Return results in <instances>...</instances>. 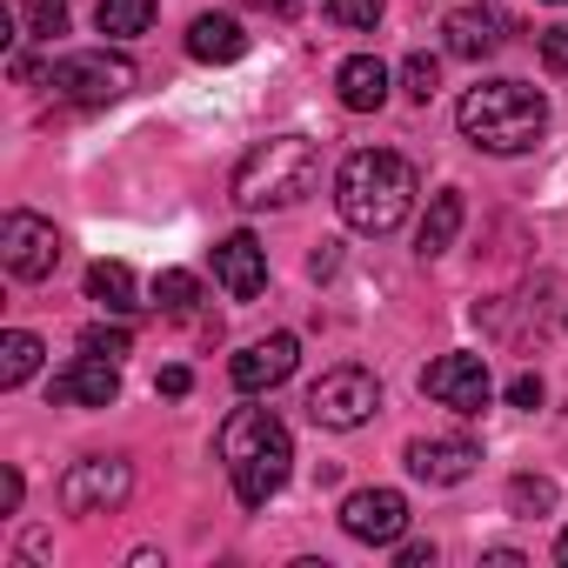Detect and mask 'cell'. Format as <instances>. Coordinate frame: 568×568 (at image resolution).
<instances>
[{
	"instance_id": "cell-1",
	"label": "cell",
	"mask_w": 568,
	"mask_h": 568,
	"mask_svg": "<svg viewBox=\"0 0 568 568\" xmlns=\"http://www.w3.org/2000/svg\"><path fill=\"white\" fill-rule=\"evenodd\" d=\"M415 194H422L415 168H408L402 154H388V148H362V154H348L342 174H335V207H342V221H348L355 234H395V227L408 221Z\"/></svg>"
},
{
	"instance_id": "cell-2",
	"label": "cell",
	"mask_w": 568,
	"mask_h": 568,
	"mask_svg": "<svg viewBox=\"0 0 568 568\" xmlns=\"http://www.w3.org/2000/svg\"><path fill=\"white\" fill-rule=\"evenodd\" d=\"M221 462H227V475H234L241 508H267L281 488H288L295 442H288V428L274 422V408H234V415L221 422Z\"/></svg>"
},
{
	"instance_id": "cell-3",
	"label": "cell",
	"mask_w": 568,
	"mask_h": 568,
	"mask_svg": "<svg viewBox=\"0 0 568 568\" xmlns=\"http://www.w3.org/2000/svg\"><path fill=\"white\" fill-rule=\"evenodd\" d=\"M455 121L481 154H528L548 134V101L528 81H481V88L462 94Z\"/></svg>"
},
{
	"instance_id": "cell-4",
	"label": "cell",
	"mask_w": 568,
	"mask_h": 568,
	"mask_svg": "<svg viewBox=\"0 0 568 568\" xmlns=\"http://www.w3.org/2000/svg\"><path fill=\"white\" fill-rule=\"evenodd\" d=\"M315 174H322V154L308 134H274V141L241 154L234 201L241 207H295L302 194H315Z\"/></svg>"
},
{
	"instance_id": "cell-5",
	"label": "cell",
	"mask_w": 568,
	"mask_h": 568,
	"mask_svg": "<svg viewBox=\"0 0 568 568\" xmlns=\"http://www.w3.org/2000/svg\"><path fill=\"white\" fill-rule=\"evenodd\" d=\"M48 81H54V94L74 101V108H108V101L134 94V61H121V54H108V48H88V54H61V61L48 68Z\"/></svg>"
},
{
	"instance_id": "cell-6",
	"label": "cell",
	"mask_w": 568,
	"mask_h": 568,
	"mask_svg": "<svg viewBox=\"0 0 568 568\" xmlns=\"http://www.w3.org/2000/svg\"><path fill=\"white\" fill-rule=\"evenodd\" d=\"M382 408V382L368 368H328L315 388H308V422L315 428H362L368 415Z\"/></svg>"
},
{
	"instance_id": "cell-7",
	"label": "cell",
	"mask_w": 568,
	"mask_h": 568,
	"mask_svg": "<svg viewBox=\"0 0 568 568\" xmlns=\"http://www.w3.org/2000/svg\"><path fill=\"white\" fill-rule=\"evenodd\" d=\"M0 261H8L14 281H48L61 267V227L28 207H8L0 214Z\"/></svg>"
},
{
	"instance_id": "cell-8",
	"label": "cell",
	"mask_w": 568,
	"mask_h": 568,
	"mask_svg": "<svg viewBox=\"0 0 568 568\" xmlns=\"http://www.w3.org/2000/svg\"><path fill=\"white\" fill-rule=\"evenodd\" d=\"M128 488H134V468L121 455H88L61 475V508L68 515H108L128 501Z\"/></svg>"
},
{
	"instance_id": "cell-9",
	"label": "cell",
	"mask_w": 568,
	"mask_h": 568,
	"mask_svg": "<svg viewBox=\"0 0 568 568\" xmlns=\"http://www.w3.org/2000/svg\"><path fill=\"white\" fill-rule=\"evenodd\" d=\"M422 395L442 402V408H455V415H481L488 395H495V382H488L481 355H442V362L422 368Z\"/></svg>"
},
{
	"instance_id": "cell-10",
	"label": "cell",
	"mask_w": 568,
	"mask_h": 568,
	"mask_svg": "<svg viewBox=\"0 0 568 568\" xmlns=\"http://www.w3.org/2000/svg\"><path fill=\"white\" fill-rule=\"evenodd\" d=\"M342 528L368 548H388V541L408 535V495L402 488H355L342 501Z\"/></svg>"
},
{
	"instance_id": "cell-11",
	"label": "cell",
	"mask_w": 568,
	"mask_h": 568,
	"mask_svg": "<svg viewBox=\"0 0 568 568\" xmlns=\"http://www.w3.org/2000/svg\"><path fill=\"white\" fill-rule=\"evenodd\" d=\"M214 281H221L234 302H254V295L267 288V247H261L247 227L221 234V241H214Z\"/></svg>"
},
{
	"instance_id": "cell-12",
	"label": "cell",
	"mask_w": 568,
	"mask_h": 568,
	"mask_svg": "<svg viewBox=\"0 0 568 568\" xmlns=\"http://www.w3.org/2000/svg\"><path fill=\"white\" fill-rule=\"evenodd\" d=\"M295 355H302L295 335H267V342H247V348L227 362V375H234L241 395H261V388H281V382L295 375Z\"/></svg>"
},
{
	"instance_id": "cell-13",
	"label": "cell",
	"mask_w": 568,
	"mask_h": 568,
	"mask_svg": "<svg viewBox=\"0 0 568 568\" xmlns=\"http://www.w3.org/2000/svg\"><path fill=\"white\" fill-rule=\"evenodd\" d=\"M475 462H481V448H475L468 435H422V442H408V475H422V481H435V488L468 481Z\"/></svg>"
},
{
	"instance_id": "cell-14",
	"label": "cell",
	"mask_w": 568,
	"mask_h": 568,
	"mask_svg": "<svg viewBox=\"0 0 568 568\" xmlns=\"http://www.w3.org/2000/svg\"><path fill=\"white\" fill-rule=\"evenodd\" d=\"M114 395H121V362L81 355L74 368L54 375V402L61 408H114Z\"/></svg>"
},
{
	"instance_id": "cell-15",
	"label": "cell",
	"mask_w": 568,
	"mask_h": 568,
	"mask_svg": "<svg viewBox=\"0 0 568 568\" xmlns=\"http://www.w3.org/2000/svg\"><path fill=\"white\" fill-rule=\"evenodd\" d=\"M501 14L495 8H448V21H442V41H448V54L455 61H495L501 54Z\"/></svg>"
},
{
	"instance_id": "cell-16",
	"label": "cell",
	"mask_w": 568,
	"mask_h": 568,
	"mask_svg": "<svg viewBox=\"0 0 568 568\" xmlns=\"http://www.w3.org/2000/svg\"><path fill=\"white\" fill-rule=\"evenodd\" d=\"M335 94H342L348 114H375V108L388 101V68H382L375 54H355V61L335 68Z\"/></svg>"
},
{
	"instance_id": "cell-17",
	"label": "cell",
	"mask_w": 568,
	"mask_h": 568,
	"mask_svg": "<svg viewBox=\"0 0 568 568\" xmlns=\"http://www.w3.org/2000/svg\"><path fill=\"white\" fill-rule=\"evenodd\" d=\"M187 54L207 61V68H227V61L247 54V34H241V21H227V14H201V21L187 28Z\"/></svg>"
},
{
	"instance_id": "cell-18",
	"label": "cell",
	"mask_w": 568,
	"mask_h": 568,
	"mask_svg": "<svg viewBox=\"0 0 568 568\" xmlns=\"http://www.w3.org/2000/svg\"><path fill=\"white\" fill-rule=\"evenodd\" d=\"M88 302H101L108 315H141V288L128 261H94L88 267Z\"/></svg>"
},
{
	"instance_id": "cell-19",
	"label": "cell",
	"mask_w": 568,
	"mask_h": 568,
	"mask_svg": "<svg viewBox=\"0 0 568 568\" xmlns=\"http://www.w3.org/2000/svg\"><path fill=\"white\" fill-rule=\"evenodd\" d=\"M462 214H468V207H462V187H442V194L428 201V214H422L415 247H422L428 261H435V254H448V247H455V234H462Z\"/></svg>"
},
{
	"instance_id": "cell-20",
	"label": "cell",
	"mask_w": 568,
	"mask_h": 568,
	"mask_svg": "<svg viewBox=\"0 0 568 568\" xmlns=\"http://www.w3.org/2000/svg\"><path fill=\"white\" fill-rule=\"evenodd\" d=\"M94 28H101L108 41H134V34L154 28V0H101V8H94Z\"/></svg>"
},
{
	"instance_id": "cell-21",
	"label": "cell",
	"mask_w": 568,
	"mask_h": 568,
	"mask_svg": "<svg viewBox=\"0 0 568 568\" xmlns=\"http://www.w3.org/2000/svg\"><path fill=\"white\" fill-rule=\"evenodd\" d=\"M34 368H41V335L8 328V335H0V388H21Z\"/></svg>"
},
{
	"instance_id": "cell-22",
	"label": "cell",
	"mask_w": 568,
	"mask_h": 568,
	"mask_svg": "<svg viewBox=\"0 0 568 568\" xmlns=\"http://www.w3.org/2000/svg\"><path fill=\"white\" fill-rule=\"evenodd\" d=\"M154 302H161V308H168V315H187V308H194V302H201V281H194V274H187V267H168V274H161V281H154Z\"/></svg>"
},
{
	"instance_id": "cell-23",
	"label": "cell",
	"mask_w": 568,
	"mask_h": 568,
	"mask_svg": "<svg viewBox=\"0 0 568 568\" xmlns=\"http://www.w3.org/2000/svg\"><path fill=\"white\" fill-rule=\"evenodd\" d=\"M508 508L515 515H548L555 508V481L548 475H515L508 481Z\"/></svg>"
},
{
	"instance_id": "cell-24",
	"label": "cell",
	"mask_w": 568,
	"mask_h": 568,
	"mask_svg": "<svg viewBox=\"0 0 568 568\" xmlns=\"http://www.w3.org/2000/svg\"><path fill=\"white\" fill-rule=\"evenodd\" d=\"M402 88H408V101H435V88H442L435 54H408V61H402Z\"/></svg>"
},
{
	"instance_id": "cell-25",
	"label": "cell",
	"mask_w": 568,
	"mask_h": 568,
	"mask_svg": "<svg viewBox=\"0 0 568 568\" xmlns=\"http://www.w3.org/2000/svg\"><path fill=\"white\" fill-rule=\"evenodd\" d=\"M128 348H134L128 328H101V322H94V328L81 335V355H101V362H128Z\"/></svg>"
},
{
	"instance_id": "cell-26",
	"label": "cell",
	"mask_w": 568,
	"mask_h": 568,
	"mask_svg": "<svg viewBox=\"0 0 568 568\" xmlns=\"http://www.w3.org/2000/svg\"><path fill=\"white\" fill-rule=\"evenodd\" d=\"M382 8H388V0H328V21L362 34V28H375V21H382Z\"/></svg>"
},
{
	"instance_id": "cell-27",
	"label": "cell",
	"mask_w": 568,
	"mask_h": 568,
	"mask_svg": "<svg viewBox=\"0 0 568 568\" xmlns=\"http://www.w3.org/2000/svg\"><path fill=\"white\" fill-rule=\"evenodd\" d=\"M541 68H548V74H568V21L541 34Z\"/></svg>"
},
{
	"instance_id": "cell-28",
	"label": "cell",
	"mask_w": 568,
	"mask_h": 568,
	"mask_svg": "<svg viewBox=\"0 0 568 568\" xmlns=\"http://www.w3.org/2000/svg\"><path fill=\"white\" fill-rule=\"evenodd\" d=\"M508 402L515 408H541V375H515L508 382Z\"/></svg>"
},
{
	"instance_id": "cell-29",
	"label": "cell",
	"mask_w": 568,
	"mask_h": 568,
	"mask_svg": "<svg viewBox=\"0 0 568 568\" xmlns=\"http://www.w3.org/2000/svg\"><path fill=\"white\" fill-rule=\"evenodd\" d=\"M187 388H194V375H187V368H161V382H154V395H168V402H181Z\"/></svg>"
},
{
	"instance_id": "cell-30",
	"label": "cell",
	"mask_w": 568,
	"mask_h": 568,
	"mask_svg": "<svg viewBox=\"0 0 568 568\" xmlns=\"http://www.w3.org/2000/svg\"><path fill=\"white\" fill-rule=\"evenodd\" d=\"M402 568H435V548L428 541H402Z\"/></svg>"
},
{
	"instance_id": "cell-31",
	"label": "cell",
	"mask_w": 568,
	"mask_h": 568,
	"mask_svg": "<svg viewBox=\"0 0 568 568\" xmlns=\"http://www.w3.org/2000/svg\"><path fill=\"white\" fill-rule=\"evenodd\" d=\"M0 508H8V515L21 508V475H14V468H8V475H0Z\"/></svg>"
},
{
	"instance_id": "cell-32",
	"label": "cell",
	"mask_w": 568,
	"mask_h": 568,
	"mask_svg": "<svg viewBox=\"0 0 568 568\" xmlns=\"http://www.w3.org/2000/svg\"><path fill=\"white\" fill-rule=\"evenodd\" d=\"M247 8H267V14H295V0H247Z\"/></svg>"
},
{
	"instance_id": "cell-33",
	"label": "cell",
	"mask_w": 568,
	"mask_h": 568,
	"mask_svg": "<svg viewBox=\"0 0 568 568\" xmlns=\"http://www.w3.org/2000/svg\"><path fill=\"white\" fill-rule=\"evenodd\" d=\"M555 561H568V528H561V541H555Z\"/></svg>"
},
{
	"instance_id": "cell-34",
	"label": "cell",
	"mask_w": 568,
	"mask_h": 568,
	"mask_svg": "<svg viewBox=\"0 0 568 568\" xmlns=\"http://www.w3.org/2000/svg\"><path fill=\"white\" fill-rule=\"evenodd\" d=\"M548 8H568V0H548Z\"/></svg>"
}]
</instances>
